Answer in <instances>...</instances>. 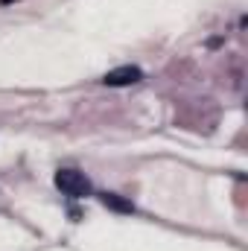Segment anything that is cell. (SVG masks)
Here are the masks:
<instances>
[{
	"instance_id": "obj_1",
	"label": "cell",
	"mask_w": 248,
	"mask_h": 251,
	"mask_svg": "<svg viewBox=\"0 0 248 251\" xmlns=\"http://www.w3.org/2000/svg\"><path fill=\"white\" fill-rule=\"evenodd\" d=\"M56 187L62 190L64 196H73V199H82L91 193V181L85 173L79 170H59L56 173Z\"/></svg>"
},
{
	"instance_id": "obj_2",
	"label": "cell",
	"mask_w": 248,
	"mask_h": 251,
	"mask_svg": "<svg viewBox=\"0 0 248 251\" xmlns=\"http://www.w3.org/2000/svg\"><path fill=\"white\" fill-rule=\"evenodd\" d=\"M140 79H143V73H140V67H134V64L114 67V70H108V73L102 76V82H105L108 88H125V85H134V82H140Z\"/></svg>"
},
{
	"instance_id": "obj_3",
	"label": "cell",
	"mask_w": 248,
	"mask_h": 251,
	"mask_svg": "<svg viewBox=\"0 0 248 251\" xmlns=\"http://www.w3.org/2000/svg\"><path fill=\"white\" fill-rule=\"evenodd\" d=\"M99 201H102L105 207H111V210H120V213H134V204H131V201H125L123 196H117V193H102V196H99Z\"/></svg>"
}]
</instances>
